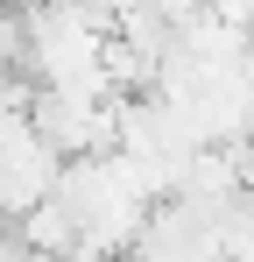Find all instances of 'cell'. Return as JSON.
Masks as SVG:
<instances>
[{"instance_id":"obj_1","label":"cell","mask_w":254,"mask_h":262,"mask_svg":"<svg viewBox=\"0 0 254 262\" xmlns=\"http://www.w3.org/2000/svg\"><path fill=\"white\" fill-rule=\"evenodd\" d=\"M0 7H14V14H42V7H57V0H0Z\"/></svg>"}]
</instances>
